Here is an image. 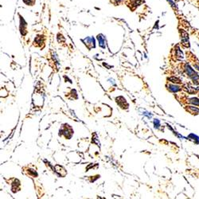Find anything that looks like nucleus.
<instances>
[{
	"label": "nucleus",
	"mask_w": 199,
	"mask_h": 199,
	"mask_svg": "<svg viewBox=\"0 0 199 199\" xmlns=\"http://www.w3.org/2000/svg\"><path fill=\"white\" fill-rule=\"evenodd\" d=\"M176 1H178V0H176Z\"/></svg>",
	"instance_id": "39448f33"
},
{
	"label": "nucleus",
	"mask_w": 199,
	"mask_h": 199,
	"mask_svg": "<svg viewBox=\"0 0 199 199\" xmlns=\"http://www.w3.org/2000/svg\"><path fill=\"white\" fill-rule=\"evenodd\" d=\"M115 1H117V2H120V0H115Z\"/></svg>",
	"instance_id": "20e7f679"
},
{
	"label": "nucleus",
	"mask_w": 199,
	"mask_h": 199,
	"mask_svg": "<svg viewBox=\"0 0 199 199\" xmlns=\"http://www.w3.org/2000/svg\"><path fill=\"white\" fill-rule=\"evenodd\" d=\"M98 41H99V43H100V46H102V47H104V40L101 36H98Z\"/></svg>",
	"instance_id": "f03ea898"
},
{
	"label": "nucleus",
	"mask_w": 199,
	"mask_h": 199,
	"mask_svg": "<svg viewBox=\"0 0 199 199\" xmlns=\"http://www.w3.org/2000/svg\"><path fill=\"white\" fill-rule=\"evenodd\" d=\"M181 39L182 41V44H183L184 46L185 47H189V38H188V34L185 31H182L181 33Z\"/></svg>",
	"instance_id": "f257e3e1"
},
{
	"label": "nucleus",
	"mask_w": 199,
	"mask_h": 199,
	"mask_svg": "<svg viewBox=\"0 0 199 199\" xmlns=\"http://www.w3.org/2000/svg\"><path fill=\"white\" fill-rule=\"evenodd\" d=\"M169 80H170V81H171L173 83H177V84H179V83L181 82V81H180V80L178 79V78H175V77H170Z\"/></svg>",
	"instance_id": "7ed1b4c3"
}]
</instances>
